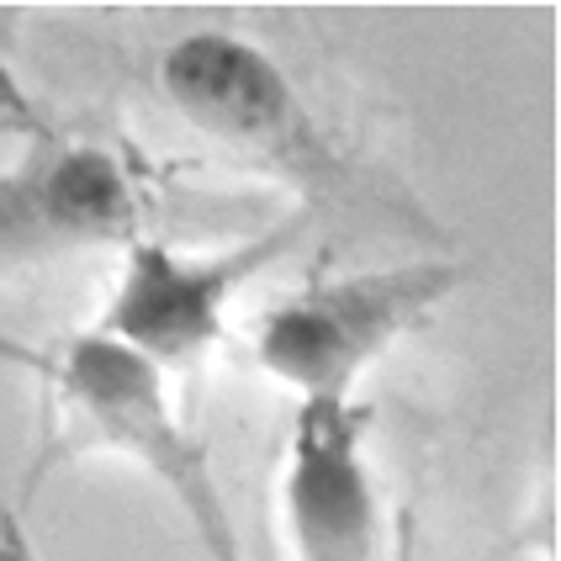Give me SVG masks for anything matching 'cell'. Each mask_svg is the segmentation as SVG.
I'll list each match as a JSON object with an SVG mask.
<instances>
[{
	"instance_id": "7",
	"label": "cell",
	"mask_w": 561,
	"mask_h": 561,
	"mask_svg": "<svg viewBox=\"0 0 561 561\" xmlns=\"http://www.w3.org/2000/svg\"><path fill=\"white\" fill-rule=\"evenodd\" d=\"M0 561H43L27 519H22L11 503H0Z\"/></svg>"
},
{
	"instance_id": "5",
	"label": "cell",
	"mask_w": 561,
	"mask_h": 561,
	"mask_svg": "<svg viewBox=\"0 0 561 561\" xmlns=\"http://www.w3.org/2000/svg\"><path fill=\"white\" fill-rule=\"evenodd\" d=\"M308 228L312 207L302 202L291 218L222 254H181L159 239H133L95 329L127 344L133 355H144L149 366H196L222 340L233 291L286 260Z\"/></svg>"
},
{
	"instance_id": "6",
	"label": "cell",
	"mask_w": 561,
	"mask_h": 561,
	"mask_svg": "<svg viewBox=\"0 0 561 561\" xmlns=\"http://www.w3.org/2000/svg\"><path fill=\"white\" fill-rule=\"evenodd\" d=\"M371 408L297 403L280 471V514L297 561H376L381 503L366 461Z\"/></svg>"
},
{
	"instance_id": "4",
	"label": "cell",
	"mask_w": 561,
	"mask_h": 561,
	"mask_svg": "<svg viewBox=\"0 0 561 561\" xmlns=\"http://www.w3.org/2000/svg\"><path fill=\"white\" fill-rule=\"evenodd\" d=\"M467 280V265H387L297 286L254 323V360L302 403H355L360 376Z\"/></svg>"
},
{
	"instance_id": "2",
	"label": "cell",
	"mask_w": 561,
	"mask_h": 561,
	"mask_svg": "<svg viewBox=\"0 0 561 561\" xmlns=\"http://www.w3.org/2000/svg\"><path fill=\"white\" fill-rule=\"evenodd\" d=\"M159 91L191 133L254 170L286 175L302 186L308 207L355 196V164L323 133L286 69L250 37L218 27L175 37L159 54Z\"/></svg>"
},
{
	"instance_id": "3",
	"label": "cell",
	"mask_w": 561,
	"mask_h": 561,
	"mask_svg": "<svg viewBox=\"0 0 561 561\" xmlns=\"http://www.w3.org/2000/svg\"><path fill=\"white\" fill-rule=\"evenodd\" d=\"M0 123L22 138L0 170V276L144 239V186L127 154L32 112L0 69Z\"/></svg>"
},
{
	"instance_id": "1",
	"label": "cell",
	"mask_w": 561,
	"mask_h": 561,
	"mask_svg": "<svg viewBox=\"0 0 561 561\" xmlns=\"http://www.w3.org/2000/svg\"><path fill=\"white\" fill-rule=\"evenodd\" d=\"M0 360L43 381L37 461L27 467V493H37L75 456H127L164 482V493L181 503L207 557L239 561V530L213 471V450L175 419L159 366L101 329L37 344L0 334Z\"/></svg>"
}]
</instances>
